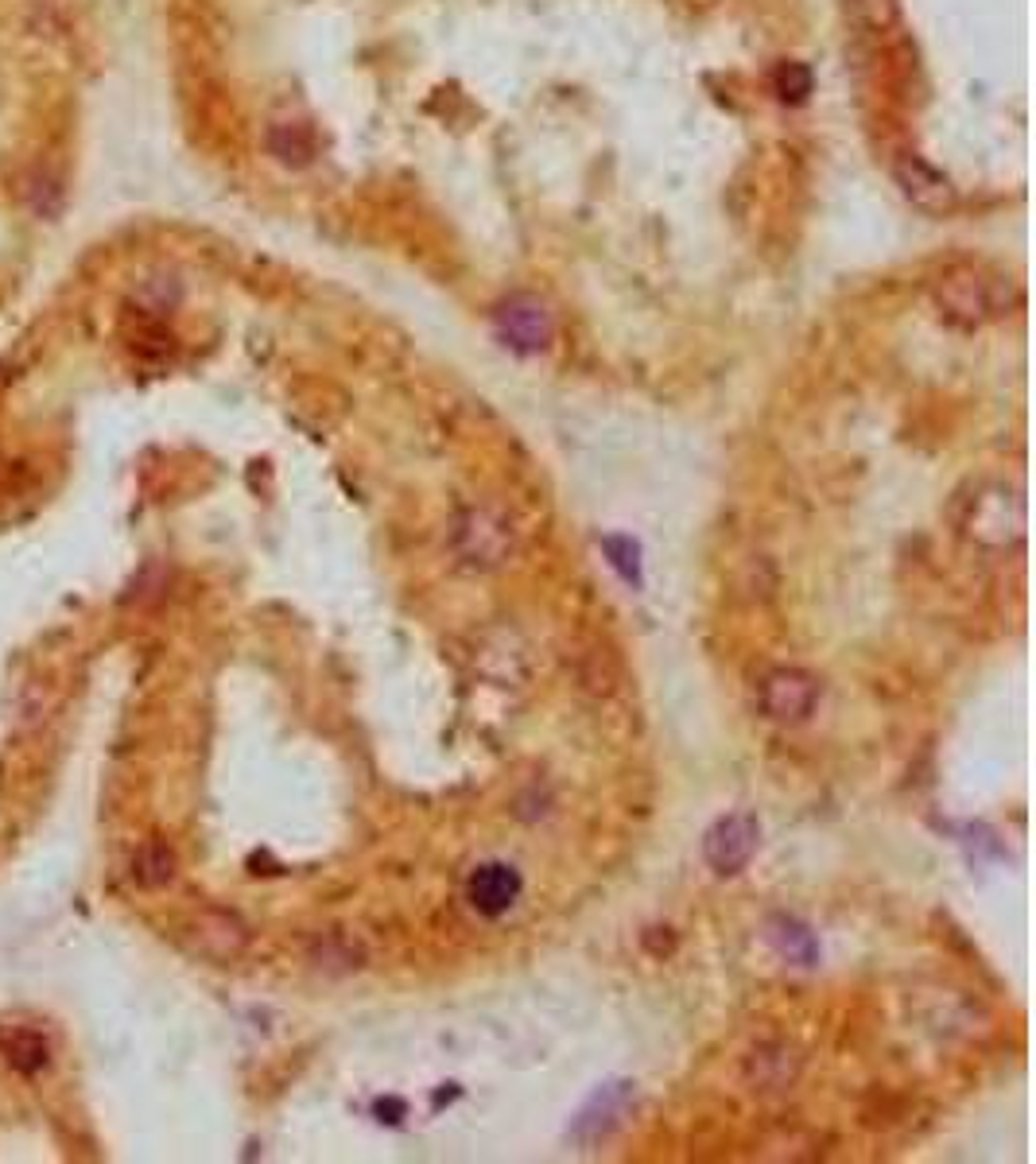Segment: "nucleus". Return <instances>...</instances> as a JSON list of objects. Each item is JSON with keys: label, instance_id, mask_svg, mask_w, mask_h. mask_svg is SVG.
<instances>
[{"label": "nucleus", "instance_id": "0eeeda50", "mask_svg": "<svg viewBox=\"0 0 1036 1164\" xmlns=\"http://www.w3.org/2000/svg\"><path fill=\"white\" fill-rule=\"evenodd\" d=\"M466 896H470V905L478 909L481 917H501L521 896V873L505 866V862H489V866L474 869V877L466 885Z\"/></svg>", "mask_w": 1036, "mask_h": 1164}, {"label": "nucleus", "instance_id": "f257e3e1", "mask_svg": "<svg viewBox=\"0 0 1036 1164\" xmlns=\"http://www.w3.org/2000/svg\"><path fill=\"white\" fill-rule=\"evenodd\" d=\"M1010 303L1006 276L986 273L983 264H955L935 280V307L959 326H983L998 319Z\"/></svg>", "mask_w": 1036, "mask_h": 1164}, {"label": "nucleus", "instance_id": "39448f33", "mask_svg": "<svg viewBox=\"0 0 1036 1164\" xmlns=\"http://www.w3.org/2000/svg\"><path fill=\"white\" fill-rule=\"evenodd\" d=\"M819 703V679L804 668H777L761 683V711L773 722H804Z\"/></svg>", "mask_w": 1036, "mask_h": 1164}, {"label": "nucleus", "instance_id": "f8f14e48", "mask_svg": "<svg viewBox=\"0 0 1036 1164\" xmlns=\"http://www.w3.org/2000/svg\"><path fill=\"white\" fill-rule=\"evenodd\" d=\"M777 90H781V98L788 101H800L804 94L811 90V75L804 71V67H796V63H788V67H781L777 71Z\"/></svg>", "mask_w": 1036, "mask_h": 1164}, {"label": "nucleus", "instance_id": "20e7f679", "mask_svg": "<svg viewBox=\"0 0 1036 1164\" xmlns=\"http://www.w3.org/2000/svg\"><path fill=\"white\" fill-rule=\"evenodd\" d=\"M758 843H761L758 819L745 816V812L722 816L707 831V839H703V858H707V866L714 869V873L733 877V873H741V869L750 866V858L758 854Z\"/></svg>", "mask_w": 1036, "mask_h": 1164}, {"label": "nucleus", "instance_id": "1a4fd4ad", "mask_svg": "<svg viewBox=\"0 0 1036 1164\" xmlns=\"http://www.w3.org/2000/svg\"><path fill=\"white\" fill-rule=\"evenodd\" d=\"M769 940H773V947L781 951L788 963H800V966H811L815 959H819V943H815V936H811L804 924H796V920H773L769 924Z\"/></svg>", "mask_w": 1036, "mask_h": 1164}, {"label": "nucleus", "instance_id": "9b49d317", "mask_svg": "<svg viewBox=\"0 0 1036 1164\" xmlns=\"http://www.w3.org/2000/svg\"><path fill=\"white\" fill-rule=\"evenodd\" d=\"M171 869H176V858H171V850L163 843H148L140 850V858H136V877L144 885H163L171 877Z\"/></svg>", "mask_w": 1036, "mask_h": 1164}, {"label": "nucleus", "instance_id": "ddd939ff", "mask_svg": "<svg viewBox=\"0 0 1036 1164\" xmlns=\"http://www.w3.org/2000/svg\"><path fill=\"white\" fill-rule=\"evenodd\" d=\"M20 1037H24V1044L8 1041L4 1048H8V1060H12V1064H20V1067H27V1071H31V1067L43 1064L47 1048H43V1041H39V1037H31V1033H20Z\"/></svg>", "mask_w": 1036, "mask_h": 1164}, {"label": "nucleus", "instance_id": "423d86ee", "mask_svg": "<svg viewBox=\"0 0 1036 1164\" xmlns=\"http://www.w3.org/2000/svg\"><path fill=\"white\" fill-rule=\"evenodd\" d=\"M893 175H897L901 191L912 199V206H920V210H928V214H943V210L955 206V187L935 172V168H928L920 155H901Z\"/></svg>", "mask_w": 1036, "mask_h": 1164}, {"label": "nucleus", "instance_id": "f03ea898", "mask_svg": "<svg viewBox=\"0 0 1036 1164\" xmlns=\"http://www.w3.org/2000/svg\"><path fill=\"white\" fill-rule=\"evenodd\" d=\"M962 532L986 547H1010L1025 532V501L1010 486H979L959 517Z\"/></svg>", "mask_w": 1036, "mask_h": 1164}, {"label": "nucleus", "instance_id": "9d476101", "mask_svg": "<svg viewBox=\"0 0 1036 1164\" xmlns=\"http://www.w3.org/2000/svg\"><path fill=\"white\" fill-rule=\"evenodd\" d=\"M602 551L609 555L613 570H617L625 583L641 587V547L632 544V536H606V540H602Z\"/></svg>", "mask_w": 1036, "mask_h": 1164}, {"label": "nucleus", "instance_id": "6e6552de", "mask_svg": "<svg viewBox=\"0 0 1036 1164\" xmlns=\"http://www.w3.org/2000/svg\"><path fill=\"white\" fill-rule=\"evenodd\" d=\"M625 1102H629V1083H606V1087L590 1098V1106L579 1115V1122H575V1138L594 1141V1138H602V1134H609V1126H613L617 1115L625 1110Z\"/></svg>", "mask_w": 1036, "mask_h": 1164}, {"label": "nucleus", "instance_id": "7ed1b4c3", "mask_svg": "<svg viewBox=\"0 0 1036 1164\" xmlns=\"http://www.w3.org/2000/svg\"><path fill=\"white\" fill-rule=\"evenodd\" d=\"M493 330L508 349L516 353H540L556 338V315L552 307L532 292H512L493 307Z\"/></svg>", "mask_w": 1036, "mask_h": 1164}]
</instances>
